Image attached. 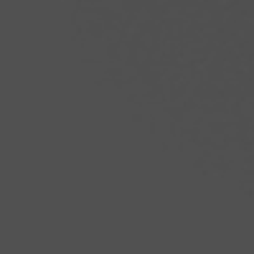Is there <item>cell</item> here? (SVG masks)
<instances>
[]
</instances>
